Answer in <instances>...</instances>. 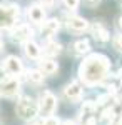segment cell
Instances as JSON below:
<instances>
[{"instance_id":"obj_1","label":"cell","mask_w":122,"mask_h":125,"mask_svg":"<svg viewBox=\"0 0 122 125\" xmlns=\"http://www.w3.org/2000/svg\"><path fill=\"white\" fill-rule=\"evenodd\" d=\"M109 68H110L109 58L100 53H94L82 62V65L79 68V75L87 85H95L107 77Z\"/></svg>"},{"instance_id":"obj_2","label":"cell","mask_w":122,"mask_h":125,"mask_svg":"<svg viewBox=\"0 0 122 125\" xmlns=\"http://www.w3.org/2000/svg\"><path fill=\"white\" fill-rule=\"evenodd\" d=\"M37 112H38V107L30 97H20V100L17 102V114H19L20 118L30 120L37 115Z\"/></svg>"},{"instance_id":"obj_3","label":"cell","mask_w":122,"mask_h":125,"mask_svg":"<svg viewBox=\"0 0 122 125\" xmlns=\"http://www.w3.org/2000/svg\"><path fill=\"white\" fill-rule=\"evenodd\" d=\"M19 7L17 5H7L0 7V29H9L12 27L19 19Z\"/></svg>"},{"instance_id":"obj_4","label":"cell","mask_w":122,"mask_h":125,"mask_svg":"<svg viewBox=\"0 0 122 125\" xmlns=\"http://www.w3.org/2000/svg\"><path fill=\"white\" fill-rule=\"evenodd\" d=\"M55 107H57V98L52 92L45 90L42 95H40V104H38V110L42 117H50L54 112H55Z\"/></svg>"},{"instance_id":"obj_5","label":"cell","mask_w":122,"mask_h":125,"mask_svg":"<svg viewBox=\"0 0 122 125\" xmlns=\"http://www.w3.org/2000/svg\"><path fill=\"white\" fill-rule=\"evenodd\" d=\"M20 90V83L15 77H5L0 82V94L5 97H13L17 95Z\"/></svg>"},{"instance_id":"obj_6","label":"cell","mask_w":122,"mask_h":125,"mask_svg":"<svg viewBox=\"0 0 122 125\" xmlns=\"http://www.w3.org/2000/svg\"><path fill=\"white\" fill-rule=\"evenodd\" d=\"M3 65H5V70L12 73V75H19L20 72H22V62H20L19 57H15V55H10V57L5 58V62H3Z\"/></svg>"},{"instance_id":"obj_7","label":"cell","mask_w":122,"mask_h":125,"mask_svg":"<svg viewBox=\"0 0 122 125\" xmlns=\"http://www.w3.org/2000/svg\"><path fill=\"white\" fill-rule=\"evenodd\" d=\"M27 15H28V19H30V22H34V23H40L42 20L45 19V12H44V9H42L40 5H32V7H28Z\"/></svg>"},{"instance_id":"obj_8","label":"cell","mask_w":122,"mask_h":125,"mask_svg":"<svg viewBox=\"0 0 122 125\" xmlns=\"http://www.w3.org/2000/svg\"><path fill=\"white\" fill-rule=\"evenodd\" d=\"M64 94H65V97L70 102H79V100L82 98V88L77 85V83H70V85L65 87Z\"/></svg>"},{"instance_id":"obj_9","label":"cell","mask_w":122,"mask_h":125,"mask_svg":"<svg viewBox=\"0 0 122 125\" xmlns=\"http://www.w3.org/2000/svg\"><path fill=\"white\" fill-rule=\"evenodd\" d=\"M24 52H25V55L28 58H38L40 57V48L35 42H32V40H25V43H24Z\"/></svg>"},{"instance_id":"obj_10","label":"cell","mask_w":122,"mask_h":125,"mask_svg":"<svg viewBox=\"0 0 122 125\" xmlns=\"http://www.w3.org/2000/svg\"><path fill=\"white\" fill-rule=\"evenodd\" d=\"M67 25H69L70 30H75V32H82V30H85L89 27L87 20L82 19V17H70L69 22H67Z\"/></svg>"},{"instance_id":"obj_11","label":"cell","mask_w":122,"mask_h":125,"mask_svg":"<svg viewBox=\"0 0 122 125\" xmlns=\"http://www.w3.org/2000/svg\"><path fill=\"white\" fill-rule=\"evenodd\" d=\"M57 30H59V22H57L55 19L47 20V22L44 23V27H42V37L50 39L54 33H57Z\"/></svg>"},{"instance_id":"obj_12","label":"cell","mask_w":122,"mask_h":125,"mask_svg":"<svg viewBox=\"0 0 122 125\" xmlns=\"http://www.w3.org/2000/svg\"><path fill=\"white\" fill-rule=\"evenodd\" d=\"M32 35V29L28 25H20L19 29L13 32V39L15 40H28Z\"/></svg>"},{"instance_id":"obj_13","label":"cell","mask_w":122,"mask_h":125,"mask_svg":"<svg viewBox=\"0 0 122 125\" xmlns=\"http://www.w3.org/2000/svg\"><path fill=\"white\" fill-rule=\"evenodd\" d=\"M40 72L45 75H52L57 72V62L54 60H42L40 62Z\"/></svg>"},{"instance_id":"obj_14","label":"cell","mask_w":122,"mask_h":125,"mask_svg":"<svg viewBox=\"0 0 122 125\" xmlns=\"http://www.w3.org/2000/svg\"><path fill=\"white\" fill-rule=\"evenodd\" d=\"M94 110H95V104L94 102H85L84 107H82V115H80V118H89V117H92V114H94Z\"/></svg>"},{"instance_id":"obj_15","label":"cell","mask_w":122,"mask_h":125,"mask_svg":"<svg viewBox=\"0 0 122 125\" xmlns=\"http://www.w3.org/2000/svg\"><path fill=\"white\" fill-rule=\"evenodd\" d=\"M27 75H28V80L34 82V83H40V82L44 80V73H42L40 70H30Z\"/></svg>"},{"instance_id":"obj_16","label":"cell","mask_w":122,"mask_h":125,"mask_svg":"<svg viewBox=\"0 0 122 125\" xmlns=\"http://www.w3.org/2000/svg\"><path fill=\"white\" fill-rule=\"evenodd\" d=\"M94 32H95V37H99L102 42H107V40H109V33H107L105 29H102V25H95Z\"/></svg>"},{"instance_id":"obj_17","label":"cell","mask_w":122,"mask_h":125,"mask_svg":"<svg viewBox=\"0 0 122 125\" xmlns=\"http://www.w3.org/2000/svg\"><path fill=\"white\" fill-rule=\"evenodd\" d=\"M59 52H60V45L57 42H49L45 45V53H49V55H57Z\"/></svg>"},{"instance_id":"obj_18","label":"cell","mask_w":122,"mask_h":125,"mask_svg":"<svg viewBox=\"0 0 122 125\" xmlns=\"http://www.w3.org/2000/svg\"><path fill=\"white\" fill-rule=\"evenodd\" d=\"M74 48H75L77 53H85V52L89 50V42H87V40H79V42H75Z\"/></svg>"},{"instance_id":"obj_19","label":"cell","mask_w":122,"mask_h":125,"mask_svg":"<svg viewBox=\"0 0 122 125\" xmlns=\"http://www.w3.org/2000/svg\"><path fill=\"white\" fill-rule=\"evenodd\" d=\"M44 125H60V120L57 118V117H45V120H44Z\"/></svg>"},{"instance_id":"obj_20","label":"cell","mask_w":122,"mask_h":125,"mask_svg":"<svg viewBox=\"0 0 122 125\" xmlns=\"http://www.w3.org/2000/svg\"><path fill=\"white\" fill-rule=\"evenodd\" d=\"M64 3H65V7H67V9L74 10V9H77V7H79L80 0H64Z\"/></svg>"},{"instance_id":"obj_21","label":"cell","mask_w":122,"mask_h":125,"mask_svg":"<svg viewBox=\"0 0 122 125\" xmlns=\"http://www.w3.org/2000/svg\"><path fill=\"white\" fill-rule=\"evenodd\" d=\"M102 118H104V120H112V118H114V110H112V108H107V110H104Z\"/></svg>"},{"instance_id":"obj_22","label":"cell","mask_w":122,"mask_h":125,"mask_svg":"<svg viewBox=\"0 0 122 125\" xmlns=\"http://www.w3.org/2000/svg\"><path fill=\"white\" fill-rule=\"evenodd\" d=\"M114 45H115V48H117L119 52H122V35H117V37H115Z\"/></svg>"},{"instance_id":"obj_23","label":"cell","mask_w":122,"mask_h":125,"mask_svg":"<svg viewBox=\"0 0 122 125\" xmlns=\"http://www.w3.org/2000/svg\"><path fill=\"white\" fill-rule=\"evenodd\" d=\"M42 3H44V7H54V3H55V0H42Z\"/></svg>"},{"instance_id":"obj_24","label":"cell","mask_w":122,"mask_h":125,"mask_svg":"<svg viewBox=\"0 0 122 125\" xmlns=\"http://www.w3.org/2000/svg\"><path fill=\"white\" fill-rule=\"evenodd\" d=\"M64 125H75V124H74V122H70V120H67V122H65Z\"/></svg>"},{"instance_id":"obj_25","label":"cell","mask_w":122,"mask_h":125,"mask_svg":"<svg viewBox=\"0 0 122 125\" xmlns=\"http://www.w3.org/2000/svg\"><path fill=\"white\" fill-rule=\"evenodd\" d=\"M2 47H3V43H2V40H0V52H2Z\"/></svg>"},{"instance_id":"obj_26","label":"cell","mask_w":122,"mask_h":125,"mask_svg":"<svg viewBox=\"0 0 122 125\" xmlns=\"http://www.w3.org/2000/svg\"><path fill=\"white\" fill-rule=\"evenodd\" d=\"M119 124H121V125H122V115H121V120H119Z\"/></svg>"},{"instance_id":"obj_27","label":"cell","mask_w":122,"mask_h":125,"mask_svg":"<svg viewBox=\"0 0 122 125\" xmlns=\"http://www.w3.org/2000/svg\"><path fill=\"white\" fill-rule=\"evenodd\" d=\"M121 27H122V19H121Z\"/></svg>"}]
</instances>
